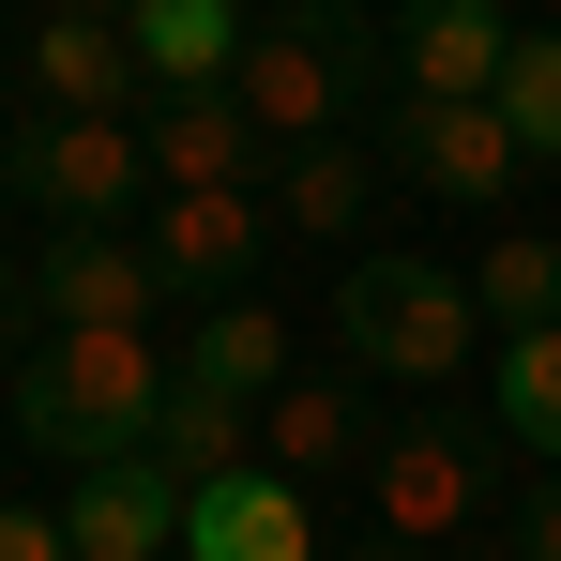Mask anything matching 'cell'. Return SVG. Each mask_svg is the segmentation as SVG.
I'll list each match as a JSON object with an SVG mask.
<instances>
[{
    "instance_id": "cell-6",
    "label": "cell",
    "mask_w": 561,
    "mask_h": 561,
    "mask_svg": "<svg viewBox=\"0 0 561 561\" xmlns=\"http://www.w3.org/2000/svg\"><path fill=\"white\" fill-rule=\"evenodd\" d=\"M379 137V168H394V183H425V197H456V213H485V197L516 183V168H531V152H516V122H501V106H379L365 122Z\"/></svg>"
},
{
    "instance_id": "cell-21",
    "label": "cell",
    "mask_w": 561,
    "mask_h": 561,
    "mask_svg": "<svg viewBox=\"0 0 561 561\" xmlns=\"http://www.w3.org/2000/svg\"><path fill=\"white\" fill-rule=\"evenodd\" d=\"M501 122H516L531 168H561V31H516V61H501Z\"/></svg>"
},
{
    "instance_id": "cell-12",
    "label": "cell",
    "mask_w": 561,
    "mask_h": 561,
    "mask_svg": "<svg viewBox=\"0 0 561 561\" xmlns=\"http://www.w3.org/2000/svg\"><path fill=\"white\" fill-rule=\"evenodd\" d=\"M61 531H77V561H183V485H168L152 456H122V470H77Z\"/></svg>"
},
{
    "instance_id": "cell-5",
    "label": "cell",
    "mask_w": 561,
    "mask_h": 561,
    "mask_svg": "<svg viewBox=\"0 0 561 561\" xmlns=\"http://www.w3.org/2000/svg\"><path fill=\"white\" fill-rule=\"evenodd\" d=\"M0 183L46 197L61 228H122V213L152 197V152H137V122H61V106H46V122L0 137Z\"/></svg>"
},
{
    "instance_id": "cell-10",
    "label": "cell",
    "mask_w": 561,
    "mask_h": 561,
    "mask_svg": "<svg viewBox=\"0 0 561 561\" xmlns=\"http://www.w3.org/2000/svg\"><path fill=\"white\" fill-rule=\"evenodd\" d=\"M137 152H152V197H213V183L259 168V122H243V92H152Z\"/></svg>"
},
{
    "instance_id": "cell-26",
    "label": "cell",
    "mask_w": 561,
    "mask_h": 561,
    "mask_svg": "<svg viewBox=\"0 0 561 561\" xmlns=\"http://www.w3.org/2000/svg\"><path fill=\"white\" fill-rule=\"evenodd\" d=\"M0 319H15V288H0Z\"/></svg>"
},
{
    "instance_id": "cell-15",
    "label": "cell",
    "mask_w": 561,
    "mask_h": 561,
    "mask_svg": "<svg viewBox=\"0 0 561 561\" xmlns=\"http://www.w3.org/2000/svg\"><path fill=\"white\" fill-rule=\"evenodd\" d=\"M183 394L274 410V394H288V319H274V304H197V334H183Z\"/></svg>"
},
{
    "instance_id": "cell-1",
    "label": "cell",
    "mask_w": 561,
    "mask_h": 561,
    "mask_svg": "<svg viewBox=\"0 0 561 561\" xmlns=\"http://www.w3.org/2000/svg\"><path fill=\"white\" fill-rule=\"evenodd\" d=\"M168 394H183V350H152V334H46V350H15V440L122 470V456H152Z\"/></svg>"
},
{
    "instance_id": "cell-18",
    "label": "cell",
    "mask_w": 561,
    "mask_h": 561,
    "mask_svg": "<svg viewBox=\"0 0 561 561\" xmlns=\"http://www.w3.org/2000/svg\"><path fill=\"white\" fill-rule=\"evenodd\" d=\"M365 183H379L365 152L319 137V152H288V168H274V213H288V228H319V243H350V228H365Z\"/></svg>"
},
{
    "instance_id": "cell-8",
    "label": "cell",
    "mask_w": 561,
    "mask_h": 561,
    "mask_svg": "<svg viewBox=\"0 0 561 561\" xmlns=\"http://www.w3.org/2000/svg\"><path fill=\"white\" fill-rule=\"evenodd\" d=\"M31 304H46V334H137V319L168 304V274H152L137 228H61L46 274H31Z\"/></svg>"
},
{
    "instance_id": "cell-13",
    "label": "cell",
    "mask_w": 561,
    "mask_h": 561,
    "mask_svg": "<svg viewBox=\"0 0 561 561\" xmlns=\"http://www.w3.org/2000/svg\"><path fill=\"white\" fill-rule=\"evenodd\" d=\"M122 46H137V77L152 92H243V0H137L122 15Z\"/></svg>"
},
{
    "instance_id": "cell-2",
    "label": "cell",
    "mask_w": 561,
    "mask_h": 561,
    "mask_svg": "<svg viewBox=\"0 0 561 561\" xmlns=\"http://www.w3.org/2000/svg\"><path fill=\"white\" fill-rule=\"evenodd\" d=\"M350 106H394L379 92L365 0H288V15H259V46H243V122H259L274 152H319V137H350Z\"/></svg>"
},
{
    "instance_id": "cell-24",
    "label": "cell",
    "mask_w": 561,
    "mask_h": 561,
    "mask_svg": "<svg viewBox=\"0 0 561 561\" xmlns=\"http://www.w3.org/2000/svg\"><path fill=\"white\" fill-rule=\"evenodd\" d=\"M46 15H137V0H46Z\"/></svg>"
},
{
    "instance_id": "cell-3",
    "label": "cell",
    "mask_w": 561,
    "mask_h": 561,
    "mask_svg": "<svg viewBox=\"0 0 561 561\" xmlns=\"http://www.w3.org/2000/svg\"><path fill=\"white\" fill-rule=\"evenodd\" d=\"M485 470H501V425H470V410H394L365 456V561H425L485 531Z\"/></svg>"
},
{
    "instance_id": "cell-20",
    "label": "cell",
    "mask_w": 561,
    "mask_h": 561,
    "mask_svg": "<svg viewBox=\"0 0 561 561\" xmlns=\"http://www.w3.org/2000/svg\"><path fill=\"white\" fill-rule=\"evenodd\" d=\"M470 304L501 319V350H516V334H561V243H485Z\"/></svg>"
},
{
    "instance_id": "cell-19",
    "label": "cell",
    "mask_w": 561,
    "mask_h": 561,
    "mask_svg": "<svg viewBox=\"0 0 561 561\" xmlns=\"http://www.w3.org/2000/svg\"><path fill=\"white\" fill-rule=\"evenodd\" d=\"M485 425H501V440H531V456L561 470V334H516V350H501V379H485Z\"/></svg>"
},
{
    "instance_id": "cell-23",
    "label": "cell",
    "mask_w": 561,
    "mask_h": 561,
    "mask_svg": "<svg viewBox=\"0 0 561 561\" xmlns=\"http://www.w3.org/2000/svg\"><path fill=\"white\" fill-rule=\"evenodd\" d=\"M516 561H561V470L531 485V501H516Z\"/></svg>"
},
{
    "instance_id": "cell-17",
    "label": "cell",
    "mask_w": 561,
    "mask_h": 561,
    "mask_svg": "<svg viewBox=\"0 0 561 561\" xmlns=\"http://www.w3.org/2000/svg\"><path fill=\"white\" fill-rule=\"evenodd\" d=\"M243 425H259V410H228V394H168V425H152V470H168V485H228V470H259L243 456Z\"/></svg>"
},
{
    "instance_id": "cell-11",
    "label": "cell",
    "mask_w": 561,
    "mask_h": 561,
    "mask_svg": "<svg viewBox=\"0 0 561 561\" xmlns=\"http://www.w3.org/2000/svg\"><path fill=\"white\" fill-rule=\"evenodd\" d=\"M183 561H319V531H304V485H288L274 456L228 470V485H197L183 501Z\"/></svg>"
},
{
    "instance_id": "cell-4",
    "label": "cell",
    "mask_w": 561,
    "mask_h": 561,
    "mask_svg": "<svg viewBox=\"0 0 561 561\" xmlns=\"http://www.w3.org/2000/svg\"><path fill=\"white\" fill-rule=\"evenodd\" d=\"M334 334H350V365L379 379H456L470 334H485V304H470V274H440V259H350V288H334Z\"/></svg>"
},
{
    "instance_id": "cell-25",
    "label": "cell",
    "mask_w": 561,
    "mask_h": 561,
    "mask_svg": "<svg viewBox=\"0 0 561 561\" xmlns=\"http://www.w3.org/2000/svg\"><path fill=\"white\" fill-rule=\"evenodd\" d=\"M456 561H516V547H456Z\"/></svg>"
},
{
    "instance_id": "cell-14",
    "label": "cell",
    "mask_w": 561,
    "mask_h": 561,
    "mask_svg": "<svg viewBox=\"0 0 561 561\" xmlns=\"http://www.w3.org/2000/svg\"><path fill=\"white\" fill-rule=\"evenodd\" d=\"M31 92L61 106V122H122V106H152V77L122 46V15H46L31 31Z\"/></svg>"
},
{
    "instance_id": "cell-7",
    "label": "cell",
    "mask_w": 561,
    "mask_h": 561,
    "mask_svg": "<svg viewBox=\"0 0 561 561\" xmlns=\"http://www.w3.org/2000/svg\"><path fill=\"white\" fill-rule=\"evenodd\" d=\"M152 274L197 288V304H259V243H274V213H259V183H213V197H152Z\"/></svg>"
},
{
    "instance_id": "cell-27",
    "label": "cell",
    "mask_w": 561,
    "mask_h": 561,
    "mask_svg": "<svg viewBox=\"0 0 561 561\" xmlns=\"http://www.w3.org/2000/svg\"><path fill=\"white\" fill-rule=\"evenodd\" d=\"M394 15H410V0H394Z\"/></svg>"
},
{
    "instance_id": "cell-16",
    "label": "cell",
    "mask_w": 561,
    "mask_h": 561,
    "mask_svg": "<svg viewBox=\"0 0 561 561\" xmlns=\"http://www.w3.org/2000/svg\"><path fill=\"white\" fill-rule=\"evenodd\" d=\"M259 456L288 470V485H319V470L365 456V394H334V379H288L274 410H259Z\"/></svg>"
},
{
    "instance_id": "cell-9",
    "label": "cell",
    "mask_w": 561,
    "mask_h": 561,
    "mask_svg": "<svg viewBox=\"0 0 561 561\" xmlns=\"http://www.w3.org/2000/svg\"><path fill=\"white\" fill-rule=\"evenodd\" d=\"M501 61H516L501 0H410L394 15V92L410 106H501Z\"/></svg>"
},
{
    "instance_id": "cell-22",
    "label": "cell",
    "mask_w": 561,
    "mask_h": 561,
    "mask_svg": "<svg viewBox=\"0 0 561 561\" xmlns=\"http://www.w3.org/2000/svg\"><path fill=\"white\" fill-rule=\"evenodd\" d=\"M0 561H77V531H61V516H31V501H0Z\"/></svg>"
}]
</instances>
